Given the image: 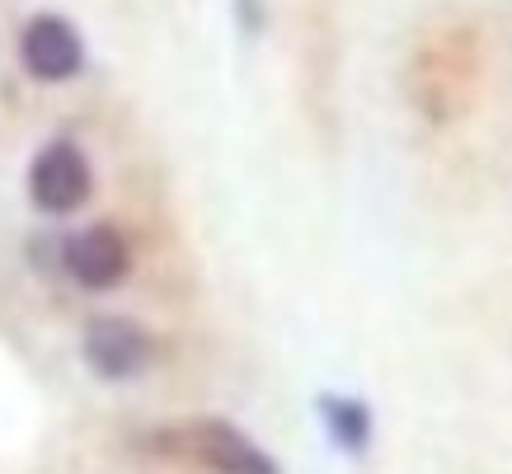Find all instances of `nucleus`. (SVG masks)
<instances>
[{
  "mask_svg": "<svg viewBox=\"0 0 512 474\" xmlns=\"http://www.w3.org/2000/svg\"><path fill=\"white\" fill-rule=\"evenodd\" d=\"M29 198L47 216H71L90 198V160L76 141H47L29 165Z\"/></svg>",
  "mask_w": 512,
  "mask_h": 474,
  "instance_id": "obj_1",
  "label": "nucleus"
},
{
  "mask_svg": "<svg viewBox=\"0 0 512 474\" xmlns=\"http://www.w3.org/2000/svg\"><path fill=\"white\" fill-rule=\"evenodd\" d=\"M80 352H85V367L99 376V381H132L151 367V334L141 329L137 320H123V315H94L85 324V338H80Z\"/></svg>",
  "mask_w": 512,
  "mask_h": 474,
  "instance_id": "obj_2",
  "label": "nucleus"
},
{
  "mask_svg": "<svg viewBox=\"0 0 512 474\" xmlns=\"http://www.w3.org/2000/svg\"><path fill=\"white\" fill-rule=\"evenodd\" d=\"M132 268V249H127L123 230L113 226H85L80 235L62 240V273L85 291H109L118 287Z\"/></svg>",
  "mask_w": 512,
  "mask_h": 474,
  "instance_id": "obj_3",
  "label": "nucleus"
},
{
  "mask_svg": "<svg viewBox=\"0 0 512 474\" xmlns=\"http://www.w3.org/2000/svg\"><path fill=\"white\" fill-rule=\"evenodd\" d=\"M19 57H24V71L33 80H71L80 76L85 66V43H80L76 24L66 15H33L24 24V38H19Z\"/></svg>",
  "mask_w": 512,
  "mask_h": 474,
  "instance_id": "obj_4",
  "label": "nucleus"
},
{
  "mask_svg": "<svg viewBox=\"0 0 512 474\" xmlns=\"http://www.w3.org/2000/svg\"><path fill=\"white\" fill-rule=\"evenodd\" d=\"M188 451L217 474H282V465L268 456L264 446L245 437V432L226 423V418H198L188 423Z\"/></svg>",
  "mask_w": 512,
  "mask_h": 474,
  "instance_id": "obj_5",
  "label": "nucleus"
},
{
  "mask_svg": "<svg viewBox=\"0 0 512 474\" xmlns=\"http://www.w3.org/2000/svg\"><path fill=\"white\" fill-rule=\"evenodd\" d=\"M315 409H320V423H325L329 442L348 451V456H362L367 446H372V409L353 395H320L315 399Z\"/></svg>",
  "mask_w": 512,
  "mask_h": 474,
  "instance_id": "obj_6",
  "label": "nucleus"
},
{
  "mask_svg": "<svg viewBox=\"0 0 512 474\" xmlns=\"http://www.w3.org/2000/svg\"><path fill=\"white\" fill-rule=\"evenodd\" d=\"M235 19L245 24L249 33H259L268 24V10H264V0H235Z\"/></svg>",
  "mask_w": 512,
  "mask_h": 474,
  "instance_id": "obj_7",
  "label": "nucleus"
}]
</instances>
